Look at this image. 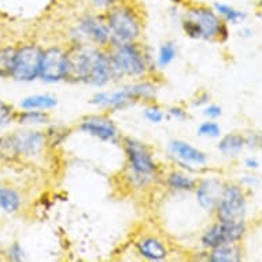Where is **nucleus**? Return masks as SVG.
<instances>
[{"instance_id": "f257e3e1", "label": "nucleus", "mask_w": 262, "mask_h": 262, "mask_svg": "<svg viewBox=\"0 0 262 262\" xmlns=\"http://www.w3.org/2000/svg\"><path fill=\"white\" fill-rule=\"evenodd\" d=\"M68 80L103 86L112 80L107 52L100 48L78 44L68 52Z\"/></svg>"}, {"instance_id": "f03ea898", "label": "nucleus", "mask_w": 262, "mask_h": 262, "mask_svg": "<svg viewBox=\"0 0 262 262\" xmlns=\"http://www.w3.org/2000/svg\"><path fill=\"white\" fill-rule=\"evenodd\" d=\"M181 26L185 35L192 39L213 40L215 37L227 39V26L221 24L215 11L205 6H191L181 18Z\"/></svg>"}, {"instance_id": "7ed1b4c3", "label": "nucleus", "mask_w": 262, "mask_h": 262, "mask_svg": "<svg viewBox=\"0 0 262 262\" xmlns=\"http://www.w3.org/2000/svg\"><path fill=\"white\" fill-rule=\"evenodd\" d=\"M112 78L118 80L125 76L140 77L147 72V62L144 52L135 43L110 44L107 52Z\"/></svg>"}, {"instance_id": "20e7f679", "label": "nucleus", "mask_w": 262, "mask_h": 262, "mask_svg": "<svg viewBox=\"0 0 262 262\" xmlns=\"http://www.w3.org/2000/svg\"><path fill=\"white\" fill-rule=\"evenodd\" d=\"M155 94L157 88L151 82H138L114 92H98L92 96L91 103L113 110H122L136 102H151Z\"/></svg>"}, {"instance_id": "39448f33", "label": "nucleus", "mask_w": 262, "mask_h": 262, "mask_svg": "<svg viewBox=\"0 0 262 262\" xmlns=\"http://www.w3.org/2000/svg\"><path fill=\"white\" fill-rule=\"evenodd\" d=\"M104 19L110 30V44L134 43L140 36V22L128 6L117 3L106 10Z\"/></svg>"}, {"instance_id": "423d86ee", "label": "nucleus", "mask_w": 262, "mask_h": 262, "mask_svg": "<svg viewBox=\"0 0 262 262\" xmlns=\"http://www.w3.org/2000/svg\"><path fill=\"white\" fill-rule=\"evenodd\" d=\"M124 150L128 158L129 168L132 169V177L139 185H146L155 176V163L150 150L143 143L132 138H124Z\"/></svg>"}, {"instance_id": "0eeeda50", "label": "nucleus", "mask_w": 262, "mask_h": 262, "mask_svg": "<svg viewBox=\"0 0 262 262\" xmlns=\"http://www.w3.org/2000/svg\"><path fill=\"white\" fill-rule=\"evenodd\" d=\"M46 134L40 130H22L0 139V150L7 155L33 157L41 152Z\"/></svg>"}, {"instance_id": "6e6552de", "label": "nucleus", "mask_w": 262, "mask_h": 262, "mask_svg": "<svg viewBox=\"0 0 262 262\" xmlns=\"http://www.w3.org/2000/svg\"><path fill=\"white\" fill-rule=\"evenodd\" d=\"M43 51L39 46L28 44L17 48L11 77L17 81L29 82L39 77Z\"/></svg>"}, {"instance_id": "1a4fd4ad", "label": "nucleus", "mask_w": 262, "mask_h": 262, "mask_svg": "<svg viewBox=\"0 0 262 262\" xmlns=\"http://www.w3.org/2000/svg\"><path fill=\"white\" fill-rule=\"evenodd\" d=\"M243 221H219L211 225L202 236V245L207 249H214L223 245H232L245 235Z\"/></svg>"}, {"instance_id": "9d476101", "label": "nucleus", "mask_w": 262, "mask_h": 262, "mask_svg": "<svg viewBox=\"0 0 262 262\" xmlns=\"http://www.w3.org/2000/svg\"><path fill=\"white\" fill-rule=\"evenodd\" d=\"M215 210L219 221H243L246 201L241 187L235 184L224 187L223 195Z\"/></svg>"}, {"instance_id": "9b49d317", "label": "nucleus", "mask_w": 262, "mask_h": 262, "mask_svg": "<svg viewBox=\"0 0 262 262\" xmlns=\"http://www.w3.org/2000/svg\"><path fill=\"white\" fill-rule=\"evenodd\" d=\"M68 74V52L59 47L47 48L43 51L39 77L46 82L66 80Z\"/></svg>"}, {"instance_id": "f8f14e48", "label": "nucleus", "mask_w": 262, "mask_h": 262, "mask_svg": "<svg viewBox=\"0 0 262 262\" xmlns=\"http://www.w3.org/2000/svg\"><path fill=\"white\" fill-rule=\"evenodd\" d=\"M78 32L84 39L98 44L99 47L110 44V30L103 18L96 15H84L78 22Z\"/></svg>"}, {"instance_id": "ddd939ff", "label": "nucleus", "mask_w": 262, "mask_h": 262, "mask_svg": "<svg viewBox=\"0 0 262 262\" xmlns=\"http://www.w3.org/2000/svg\"><path fill=\"white\" fill-rule=\"evenodd\" d=\"M80 129L84 134L91 135L102 142L117 143V139H118L117 126L112 120H108L106 117H86L81 121Z\"/></svg>"}, {"instance_id": "4468645a", "label": "nucleus", "mask_w": 262, "mask_h": 262, "mask_svg": "<svg viewBox=\"0 0 262 262\" xmlns=\"http://www.w3.org/2000/svg\"><path fill=\"white\" fill-rule=\"evenodd\" d=\"M224 187L217 179H206L199 183L196 188V199L199 205L207 211H213L219 205Z\"/></svg>"}, {"instance_id": "2eb2a0df", "label": "nucleus", "mask_w": 262, "mask_h": 262, "mask_svg": "<svg viewBox=\"0 0 262 262\" xmlns=\"http://www.w3.org/2000/svg\"><path fill=\"white\" fill-rule=\"evenodd\" d=\"M169 151L184 163H195V165H205L206 155L202 151L195 148L191 144L181 140H172L169 143Z\"/></svg>"}, {"instance_id": "dca6fc26", "label": "nucleus", "mask_w": 262, "mask_h": 262, "mask_svg": "<svg viewBox=\"0 0 262 262\" xmlns=\"http://www.w3.org/2000/svg\"><path fill=\"white\" fill-rule=\"evenodd\" d=\"M138 253L150 261H162L168 255V250L157 237H143L136 243Z\"/></svg>"}, {"instance_id": "f3484780", "label": "nucleus", "mask_w": 262, "mask_h": 262, "mask_svg": "<svg viewBox=\"0 0 262 262\" xmlns=\"http://www.w3.org/2000/svg\"><path fill=\"white\" fill-rule=\"evenodd\" d=\"M242 259V251L233 245H223L211 249L209 261L211 262H239Z\"/></svg>"}, {"instance_id": "a211bd4d", "label": "nucleus", "mask_w": 262, "mask_h": 262, "mask_svg": "<svg viewBox=\"0 0 262 262\" xmlns=\"http://www.w3.org/2000/svg\"><path fill=\"white\" fill-rule=\"evenodd\" d=\"M56 98L52 95H33L19 102L22 110H50L56 106Z\"/></svg>"}, {"instance_id": "6ab92c4d", "label": "nucleus", "mask_w": 262, "mask_h": 262, "mask_svg": "<svg viewBox=\"0 0 262 262\" xmlns=\"http://www.w3.org/2000/svg\"><path fill=\"white\" fill-rule=\"evenodd\" d=\"M21 206V198L15 189L0 187V209L6 213H15Z\"/></svg>"}, {"instance_id": "aec40b11", "label": "nucleus", "mask_w": 262, "mask_h": 262, "mask_svg": "<svg viewBox=\"0 0 262 262\" xmlns=\"http://www.w3.org/2000/svg\"><path fill=\"white\" fill-rule=\"evenodd\" d=\"M246 139L242 135H227L223 140L220 142L219 150L225 155H235L245 147Z\"/></svg>"}, {"instance_id": "412c9836", "label": "nucleus", "mask_w": 262, "mask_h": 262, "mask_svg": "<svg viewBox=\"0 0 262 262\" xmlns=\"http://www.w3.org/2000/svg\"><path fill=\"white\" fill-rule=\"evenodd\" d=\"M166 183L174 191H191L195 187V180L191 179L188 174L181 172H170L168 174Z\"/></svg>"}, {"instance_id": "4be33fe9", "label": "nucleus", "mask_w": 262, "mask_h": 262, "mask_svg": "<svg viewBox=\"0 0 262 262\" xmlns=\"http://www.w3.org/2000/svg\"><path fill=\"white\" fill-rule=\"evenodd\" d=\"M17 122L21 125H44L50 121V116L46 112L37 110H24L15 116Z\"/></svg>"}, {"instance_id": "5701e85b", "label": "nucleus", "mask_w": 262, "mask_h": 262, "mask_svg": "<svg viewBox=\"0 0 262 262\" xmlns=\"http://www.w3.org/2000/svg\"><path fill=\"white\" fill-rule=\"evenodd\" d=\"M17 48L3 47L0 48V77H11Z\"/></svg>"}, {"instance_id": "b1692460", "label": "nucleus", "mask_w": 262, "mask_h": 262, "mask_svg": "<svg viewBox=\"0 0 262 262\" xmlns=\"http://www.w3.org/2000/svg\"><path fill=\"white\" fill-rule=\"evenodd\" d=\"M177 47L173 41H166L163 43L159 48L158 52V66L159 68H166L169 63H172V60L176 58Z\"/></svg>"}, {"instance_id": "393cba45", "label": "nucleus", "mask_w": 262, "mask_h": 262, "mask_svg": "<svg viewBox=\"0 0 262 262\" xmlns=\"http://www.w3.org/2000/svg\"><path fill=\"white\" fill-rule=\"evenodd\" d=\"M215 13H219L221 17H224L228 22L237 24L239 21H243L246 18L245 13H242L239 10H235L231 6L223 5V3H215L214 5Z\"/></svg>"}, {"instance_id": "a878e982", "label": "nucleus", "mask_w": 262, "mask_h": 262, "mask_svg": "<svg viewBox=\"0 0 262 262\" xmlns=\"http://www.w3.org/2000/svg\"><path fill=\"white\" fill-rule=\"evenodd\" d=\"M68 129L66 128H60V126H52L47 130L46 134V142L48 140V143L51 146H58L60 143L63 142L64 139L68 138Z\"/></svg>"}, {"instance_id": "bb28decb", "label": "nucleus", "mask_w": 262, "mask_h": 262, "mask_svg": "<svg viewBox=\"0 0 262 262\" xmlns=\"http://www.w3.org/2000/svg\"><path fill=\"white\" fill-rule=\"evenodd\" d=\"M221 134V129L215 122H203L198 128L199 136H206V138H217Z\"/></svg>"}, {"instance_id": "cd10ccee", "label": "nucleus", "mask_w": 262, "mask_h": 262, "mask_svg": "<svg viewBox=\"0 0 262 262\" xmlns=\"http://www.w3.org/2000/svg\"><path fill=\"white\" fill-rule=\"evenodd\" d=\"M6 255H7V259H9V261L19 262L25 258V251H24L22 246L19 245L18 242H14L13 245L7 249V254H6Z\"/></svg>"}, {"instance_id": "c85d7f7f", "label": "nucleus", "mask_w": 262, "mask_h": 262, "mask_svg": "<svg viewBox=\"0 0 262 262\" xmlns=\"http://www.w3.org/2000/svg\"><path fill=\"white\" fill-rule=\"evenodd\" d=\"M14 108L9 103H6L3 100H0V126L9 124L13 120Z\"/></svg>"}, {"instance_id": "c756f323", "label": "nucleus", "mask_w": 262, "mask_h": 262, "mask_svg": "<svg viewBox=\"0 0 262 262\" xmlns=\"http://www.w3.org/2000/svg\"><path fill=\"white\" fill-rule=\"evenodd\" d=\"M144 118L147 121H150L152 124H159V122H162L163 120V113L162 110L157 106H150V107H147L144 110Z\"/></svg>"}, {"instance_id": "7c9ffc66", "label": "nucleus", "mask_w": 262, "mask_h": 262, "mask_svg": "<svg viewBox=\"0 0 262 262\" xmlns=\"http://www.w3.org/2000/svg\"><path fill=\"white\" fill-rule=\"evenodd\" d=\"M90 2L95 9L104 10V11L112 9L113 6H116L118 3V0H90Z\"/></svg>"}, {"instance_id": "2f4dec72", "label": "nucleus", "mask_w": 262, "mask_h": 262, "mask_svg": "<svg viewBox=\"0 0 262 262\" xmlns=\"http://www.w3.org/2000/svg\"><path fill=\"white\" fill-rule=\"evenodd\" d=\"M169 116L173 117V118H176L179 121H184L187 120V112H184L181 107H172L169 108Z\"/></svg>"}, {"instance_id": "473e14b6", "label": "nucleus", "mask_w": 262, "mask_h": 262, "mask_svg": "<svg viewBox=\"0 0 262 262\" xmlns=\"http://www.w3.org/2000/svg\"><path fill=\"white\" fill-rule=\"evenodd\" d=\"M203 114L207 117H211V118H217V117L221 116V107L215 106V104H211V106H209V107L205 108Z\"/></svg>"}, {"instance_id": "72a5a7b5", "label": "nucleus", "mask_w": 262, "mask_h": 262, "mask_svg": "<svg viewBox=\"0 0 262 262\" xmlns=\"http://www.w3.org/2000/svg\"><path fill=\"white\" fill-rule=\"evenodd\" d=\"M246 166H249V168H251V169L258 168V161H257V159L249 158L247 161H246Z\"/></svg>"}, {"instance_id": "f704fd0d", "label": "nucleus", "mask_w": 262, "mask_h": 262, "mask_svg": "<svg viewBox=\"0 0 262 262\" xmlns=\"http://www.w3.org/2000/svg\"><path fill=\"white\" fill-rule=\"evenodd\" d=\"M206 100H209V95L207 94H203L202 95V98H199V102H195V104H202V103H205V102H206Z\"/></svg>"}, {"instance_id": "c9c22d12", "label": "nucleus", "mask_w": 262, "mask_h": 262, "mask_svg": "<svg viewBox=\"0 0 262 262\" xmlns=\"http://www.w3.org/2000/svg\"><path fill=\"white\" fill-rule=\"evenodd\" d=\"M170 3H173V5H181V3H184V0H169Z\"/></svg>"}, {"instance_id": "e433bc0d", "label": "nucleus", "mask_w": 262, "mask_h": 262, "mask_svg": "<svg viewBox=\"0 0 262 262\" xmlns=\"http://www.w3.org/2000/svg\"><path fill=\"white\" fill-rule=\"evenodd\" d=\"M258 144H259V147L262 148V134L258 136Z\"/></svg>"}, {"instance_id": "4c0bfd02", "label": "nucleus", "mask_w": 262, "mask_h": 262, "mask_svg": "<svg viewBox=\"0 0 262 262\" xmlns=\"http://www.w3.org/2000/svg\"><path fill=\"white\" fill-rule=\"evenodd\" d=\"M3 251V245H2V239H0V253Z\"/></svg>"}, {"instance_id": "58836bf2", "label": "nucleus", "mask_w": 262, "mask_h": 262, "mask_svg": "<svg viewBox=\"0 0 262 262\" xmlns=\"http://www.w3.org/2000/svg\"><path fill=\"white\" fill-rule=\"evenodd\" d=\"M258 5H259V7H262V0H259V3H258Z\"/></svg>"}]
</instances>
